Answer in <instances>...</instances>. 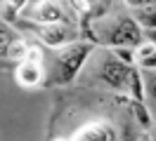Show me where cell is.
Returning a JSON list of instances; mask_svg holds the SVG:
<instances>
[{
	"instance_id": "cell-1",
	"label": "cell",
	"mask_w": 156,
	"mask_h": 141,
	"mask_svg": "<svg viewBox=\"0 0 156 141\" xmlns=\"http://www.w3.org/2000/svg\"><path fill=\"white\" fill-rule=\"evenodd\" d=\"M92 47L85 42H76V45H64L57 54V71H55V82L66 85L78 75L83 61L88 59Z\"/></svg>"
},
{
	"instance_id": "cell-2",
	"label": "cell",
	"mask_w": 156,
	"mask_h": 141,
	"mask_svg": "<svg viewBox=\"0 0 156 141\" xmlns=\"http://www.w3.org/2000/svg\"><path fill=\"white\" fill-rule=\"evenodd\" d=\"M99 78L107 85L116 87V89H128L133 73H130V68H128L123 61H118L114 56H107V59L102 61V68H99Z\"/></svg>"
},
{
	"instance_id": "cell-3",
	"label": "cell",
	"mask_w": 156,
	"mask_h": 141,
	"mask_svg": "<svg viewBox=\"0 0 156 141\" xmlns=\"http://www.w3.org/2000/svg\"><path fill=\"white\" fill-rule=\"evenodd\" d=\"M109 45H116V47H135L140 45V40H142V31L137 26V21L133 19H121L116 26L111 28V33H109Z\"/></svg>"
},
{
	"instance_id": "cell-4",
	"label": "cell",
	"mask_w": 156,
	"mask_h": 141,
	"mask_svg": "<svg viewBox=\"0 0 156 141\" xmlns=\"http://www.w3.org/2000/svg\"><path fill=\"white\" fill-rule=\"evenodd\" d=\"M71 141H118V132L107 120H92L83 125Z\"/></svg>"
},
{
	"instance_id": "cell-5",
	"label": "cell",
	"mask_w": 156,
	"mask_h": 141,
	"mask_svg": "<svg viewBox=\"0 0 156 141\" xmlns=\"http://www.w3.org/2000/svg\"><path fill=\"white\" fill-rule=\"evenodd\" d=\"M26 17L31 21L40 24V26H48V24H59L64 19V12H62V7H59L55 0H40V2H36L26 12Z\"/></svg>"
},
{
	"instance_id": "cell-6",
	"label": "cell",
	"mask_w": 156,
	"mask_h": 141,
	"mask_svg": "<svg viewBox=\"0 0 156 141\" xmlns=\"http://www.w3.org/2000/svg\"><path fill=\"white\" fill-rule=\"evenodd\" d=\"M38 35L43 38V42L48 47H64V45H69V40H71V28H69L64 21L48 24V26L38 28Z\"/></svg>"
},
{
	"instance_id": "cell-7",
	"label": "cell",
	"mask_w": 156,
	"mask_h": 141,
	"mask_svg": "<svg viewBox=\"0 0 156 141\" xmlns=\"http://www.w3.org/2000/svg\"><path fill=\"white\" fill-rule=\"evenodd\" d=\"M14 78L21 87H36V85L43 80V68L36 64H29V61H21L14 71Z\"/></svg>"
},
{
	"instance_id": "cell-8",
	"label": "cell",
	"mask_w": 156,
	"mask_h": 141,
	"mask_svg": "<svg viewBox=\"0 0 156 141\" xmlns=\"http://www.w3.org/2000/svg\"><path fill=\"white\" fill-rule=\"evenodd\" d=\"M154 56H156V49H154V42H142L135 52V61L144 68H154Z\"/></svg>"
},
{
	"instance_id": "cell-9",
	"label": "cell",
	"mask_w": 156,
	"mask_h": 141,
	"mask_svg": "<svg viewBox=\"0 0 156 141\" xmlns=\"http://www.w3.org/2000/svg\"><path fill=\"white\" fill-rule=\"evenodd\" d=\"M26 42H24V40H12L10 42V47H7V54L5 56H10V59H17V61H24V56H26Z\"/></svg>"
},
{
	"instance_id": "cell-10",
	"label": "cell",
	"mask_w": 156,
	"mask_h": 141,
	"mask_svg": "<svg viewBox=\"0 0 156 141\" xmlns=\"http://www.w3.org/2000/svg\"><path fill=\"white\" fill-rule=\"evenodd\" d=\"M12 40H14V38H12L10 28H7L5 24H2V21H0V56L7 54V47H10Z\"/></svg>"
},
{
	"instance_id": "cell-11",
	"label": "cell",
	"mask_w": 156,
	"mask_h": 141,
	"mask_svg": "<svg viewBox=\"0 0 156 141\" xmlns=\"http://www.w3.org/2000/svg\"><path fill=\"white\" fill-rule=\"evenodd\" d=\"M24 61H29V64L40 66V64H43V52H40V47L29 45V47H26V56H24Z\"/></svg>"
},
{
	"instance_id": "cell-12",
	"label": "cell",
	"mask_w": 156,
	"mask_h": 141,
	"mask_svg": "<svg viewBox=\"0 0 156 141\" xmlns=\"http://www.w3.org/2000/svg\"><path fill=\"white\" fill-rule=\"evenodd\" d=\"M24 5H26V0H2V9H7V12H19Z\"/></svg>"
},
{
	"instance_id": "cell-13",
	"label": "cell",
	"mask_w": 156,
	"mask_h": 141,
	"mask_svg": "<svg viewBox=\"0 0 156 141\" xmlns=\"http://www.w3.org/2000/svg\"><path fill=\"white\" fill-rule=\"evenodd\" d=\"M78 2H80V7H90V5H95L97 0H78Z\"/></svg>"
},
{
	"instance_id": "cell-14",
	"label": "cell",
	"mask_w": 156,
	"mask_h": 141,
	"mask_svg": "<svg viewBox=\"0 0 156 141\" xmlns=\"http://www.w3.org/2000/svg\"><path fill=\"white\" fill-rule=\"evenodd\" d=\"M55 141H66V139H55Z\"/></svg>"
}]
</instances>
